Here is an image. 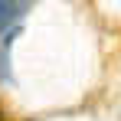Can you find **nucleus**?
<instances>
[{"instance_id":"3","label":"nucleus","mask_w":121,"mask_h":121,"mask_svg":"<svg viewBox=\"0 0 121 121\" xmlns=\"http://www.w3.org/2000/svg\"><path fill=\"white\" fill-rule=\"evenodd\" d=\"M26 3H33V0H23V7H26Z\"/></svg>"},{"instance_id":"4","label":"nucleus","mask_w":121,"mask_h":121,"mask_svg":"<svg viewBox=\"0 0 121 121\" xmlns=\"http://www.w3.org/2000/svg\"><path fill=\"white\" fill-rule=\"evenodd\" d=\"M0 121H7V118H3V115H0Z\"/></svg>"},{"instance_id":"1","label":"nucleus","mask_w":121,"mask_h":121,"mask_svg":"<svg viewBox=\"0 0 121 121\" xmlns=\"http://www.w3.org/2000/svg\"><path fill=\"white\" fill-rule=\"evenodd\" d=\"M20 36V26H10L7 33H0V79L3 82H13V69H10V49Z\"/></svg>"},{"instance_id":"2","label":"nucleus","mask_w":121,"mask_h":121,"mask_svg":"<svg viewBox=\"0 0 121 121\" xmlns=\"http://www.w3.org/2000/svg\"><path fill=\"white\" fill-rule=\"evenodd\" d=\"M23 17V0H0V33H7L10 26H20Z\"/></svg>"}]
</instances>
